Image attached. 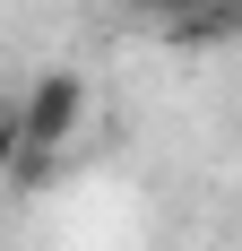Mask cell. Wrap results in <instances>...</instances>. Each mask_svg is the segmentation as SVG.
Returning a JSON list of instances; mask_svg holds the SVG:
<instances>
[{
	"label": "cell",
	"mask_w": 242,
	"mask_h": 251,
	"mask_svg": "<svg viewBox=\"0 0 242 251\" xmlns=\"http://www.w3.org/2000/svg\"><path fill=\"white\" fill-rule=\"evenodd\" d=\"M18 122H26V148H18V165H9V182H18V191H35V182L61 165V148H78L87 78H78V70H44V78L18 96Z\"/></svg>",
	"instance_id": "1"
},
{
	"label": "cell",
	"mask_w": 242,
	"mask_h": 251,
	"mask_svg": "<svg viewBox=\"0 0 242 251\" xmlns=\"http://www.w3.org/2000/svg\"><path fill=\"white\" fill-rule=\"evenodd\" d=\"M156 26H165L173 44H199V52H208V44H234V35H242V0H182V9L156 18Z\"/></svg>",
	"instance_id": "2"
},
{
	"label": "cell",
	"mask_w": 242,
	"mask_h": 251,
	"mask_svg": "<svg viewBox=\"0 0 242 251\" xmlns=\"http://www.w3.org/2000/svg\"><path fill=\"white\" fill-rule=\"evenodd\" d=\"M130 9H147V18H173V9H182V0H130Z\"/></svg>",
	"instance_id": "4"
},
{
	"label": "cell",
	"mask_w": 242,
	"mask_h": 251,
	"mask_svg": "<svg viewBox=\"0 0 242 251\" xmlns=\"http://www.w3.org/2000/svg\"><path fill=\"white\" fill-rule=\"evenodd\" d=\"M26 148V122H18V96H0V182H9V165H18Z\"/></svg>",
	"instance_id": "3"
}]
</instances>
